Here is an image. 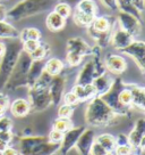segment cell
Instances as JSON below:
<instances>
[{
    "label": "cell",
    "instance_id": "cell-16",
    "mask_svg": "<svg viewBox=\"0 0 145 155\" xmlns=\"http://www.w3.org/2000/svg\"><path fill=\"white\" fill-rule=\"evenodd\" d=\"M20 31L6 19L0 21V38L1 39H18Z\"/></svg>",
    "mask_w": 145,
    "mask_h": 155
},
{
    "label": "cell",
    "instance_id": "cell-21",
    "mask_svg": "<svg viewBox=\"0 0 145 155\" xmlns=\"http://www.w3.org/2000/svg\"><path fill=\"white\" fill-rule=\"evenodd\" d=\"M76 9L85 13V14H94L97 13V6L94 2V0H81L76 4Z\"/></svg>",
    "mask_w": 145,
    "mask_h": 155
},
{
    "label": "cell",
    "instance_id": "cell-10",
    "mask_svg": "<svg viewBox=\"0 0 145 155\" xmlns=\"http://www.w3.org/2000/svg\"><path fill=\"white\" fill-rule=\"evenodd\" d=\"M72 92L76 95L78 101H87L90 98H93V97L97 95V91H95V88L92 83H88V84H76L74 89H72Z\"/></svg>",
    "mask_w": 145,
    "mask_h": 155
},
{
    "label": "cell",
    "instance_id": "cell-28",
    "mask_svg": "<svg viewBox=\"0 0 145 155\" xmlns=\"http://www.w3.org/2000/svg\"><path fill=\"white\" fill-rule=\"evenodd\" d=\"M70 126H72V123L68 120V117H59L58 120L53 123V129L65 132L70 128Z\"/></svg>",
    "mask_w": 145,
    "mask_h": 155
},
{
    "label": "cell",
    "instance_id": "cell-15",
    "mask_svg": "<svg viewBox=\"0 0 145 155\" xmlns=\"http://www.w3.org/2000/svg\"><path fill=\"white\" fill-rule=\"evenodd\" d=\"M97 17V15L94 14H85V13H82L75 8L74 13H72V21L74 23L77 25V26H81V28H88L90 25L93 23L94 18Z\"/></svg>",
    "mask_w": 145,
    "mask_h": 155
},
{
    "label": "cell",
    "instance_id": "cell-32",
    "mask_svg": "<svg viewBox=\"0 0 145 155\" xmlns=\"http://www.w3.org/2000/svg\"><path fill=\"white\" fill-rule=\"evenodd\" d=\"M63 101H65V104H67V105H70V106L75 105V104L78 102L77 97H76V95H75V94H74L72 91L66 94V95H65V97H63Z\"/></svg>",
    "mask_w": 145,
    "mask_h": 155
},
{
    "label": "cell",
    "instance_id": "cell-43",
    "mask_svg": "<svg viewBox=\"0 0 145 155\" xmlns=\"http://www.w3.org/2000/svg\"><path fill=\"white\" fill-rule=\"evenodd\" d=\"M5 50H6L5 45H4L2 42H1V41H0V57H2V56H4V54H5Z\"/></svg>",
    "mask_w": 145,
    "mask_h": 155
},
{
    "label": "cell",
    "instance_id": "cell-13",
    "mask_svg": "<svg viewBox=\"0 0 145 155\" xmlns=\"http://www.w3.org/2000/svg\"><path fill=\"white\" fill-rule=\"evenodd\" d=\"M63 86H65V81H63V78L56 75L51 82V87H50V91H49L51 101L54 104H58L60 102V99L63 98Z\"/></svg>",
    "mask_w": 145,
    "mask_h": 155
},
{
    "label": "cell",
    "instance_id": "cell-31",
    "mask_svg": "<svg viewBox=\"0 0 145 155\" xmlns=\"http://www.w3.org/2000/svg\"><path fill=\"white\" fill-rule=\"evenodd\" d=\"M59 117H69V116L72 114V106L70 105H61L59 107V111H58Z\"/></svg>",
    "mask_w": 145,
    "mask_h": 155
},
{
    "label": "cell",
    "instance_id": "cell-17",
    "mask_svg": "<svg viewBox=\"0 0 145 155\" xmlns=\"http://www.w3.org/2000/svg\"><path fill=\"white\" fill-rule=\"evenodd\" d=\"M92 84L95 88V91H97V96L101 97L102 95H104L109 89L111 87V81L109 78H106L104 74H101L99 77L94 78L92 81Z\"/></svg>",
    "mask_w": 145,
    "mask_h": 155
},
{
    "label": "cell",
    "instance_id": "cell-30",
    "mask_svg": "<svg viewBox=\"0 0 145 155\" xmlns=\"http://www.w3.org/2000/svg\"><path fill=\"white\" fill-rule=\"evenodd\" d=\"M82 59H83V56L78 55V54L72 53V51H68L67 53V62L72 66H76L78 64H81Z\"/></svg>",
    "mask_w": 145,
    "mask_h": 155
},
{
    "label": "cell",
    "instance_id": "cell-37",
    "mask_svg": "<svg viewBox=\"0 0 145 155\" xmlns=\"http://www.w3.org/2000/svg\"><path fill=\"white\" fill-rule=\"evenodd\" d=\"M131 1L136 6V8L140 9V12H143L145 9V0H131Z\"/></svg>",
    "mask_w": 145,
    "mask_h": 155
},
{
    "label": "cell",
    "instance_id": "cell-11",
    "mask_svg": "<svg viewBox=\"0 0 145 155\" xmlns=\"http://www.w3.org/2000/svg\"><path fill=\"white\" fill-rule=\"evenodd\" d=\"M45 24H47V28L51 32H58V31H60L61 29L65 28V25H66V18H63V16H60V15L57 14L53 10V12H51L47 16Z\"/></svg>",
    "mask_w": 145,
    "mask_h": 155
},
{
    "label": "cell",
    "instance_id": "cell-45",
    "mask_svg": "<svg viewBox=\"0 0 145 155\" xmlns=\"http://www.w3.org/2000/svg\"><path fill=\"white\" fill-rule=\"evenodd\" d=\"M5 110H6V107L5 106H2L1 104H0V116L4 114V112H5Z\"/></svg>",
    "mask_w": 145,
    "mask_h": 155
},
{
    "label": "cell",
    "instance_id": "cell-35",
    "mask_svg": "<svg viewBox=\"0 0 145 155\" xmlns=\"http://www.w3.org/2000/svg\"><path fill=\"white\" fill-rule=\"evenodd\" d=\"M63 134L61 131L58 130H53L51 134H50V140L53 141V143H58V141L63 140Z\"/></svg>",
    "mask_w": 145,
    "mask_h": 155
},
{
    "label": "cell",
    "instance_id": "cell-34",
    "mask_svg": "<svg viewBox=\"0 0 145 155\" xmlns=\"http://www.w3.org/2000/svg\"><path fill=\"white\" fill-rule=\"evenodd\" d=\"M91 152H92V155H106V153H108L99 143H95L92 146V150Z\"/></svg>",
    "mask_w": 145,
    "mask_h": 155
},
{
    "label": "cell",
    "instance_id": "cell-24",
    "mask_svg": "<svg viewBox=\"0 0 145 155\" xmlns=\"http://www.w3.org/2000/svg\"><path fill=\"white\" fill-rule=\"evenodd\" d=\"M100 145L106 150V152H111L116 147V139L110 135H102L97 138V141Z\"/></svg>",
    "mask_w": 145,
    "mask_h": 155
},
{
    "label": "cell",
    "instance_id": "cell-40",
    "mask_svg": "<svg viewBox=\"0 0 145 155\" xmlns=\"http://www.w3.org/2000/svg\"><path fill=\"white\" fill-rule=\"evenodd\" d=\"M2 155H16V150H13V148H6L2 152Z\"/></svg>",
    "mask_w": 145,
    "mask_h": 155
},
{
    "label": "cell",
    "instance_id": "cell-2",
    "mask_svg": "<svg viewBox=\"0 0 145 155\" xmlns=\"http://www.w3.org/2000/svg\"><path fill=\"white\" fill-rule=\"evenodd\" d=\"M115 113L100 96L94 97L86 111V120L93 126H106L113 120Z\"/></svg>",
    "mask_w": 145,
    "mask_h": 155
},
{
    "label": "cell",
    "instance_id": "cell-4",
    "mask_svg": "<svg viewBox=\"0 0 145 155\" xmlns=\"http://www.w3.org/2000/svg\"><path fill=\"white\" fill-rule=\"evenodd\" d=\"M122 51L128 54L134 58L136 63L140 65V68L145 73V42L140 40H134L128 47L122 49Z\"/></svg>",
    "mask_w": 145,
    "mask_h": 155
},
{
    "label": "cell",
    "instance_id": "cell-19",
    "mask_svg": "<svg viewBox=\"0 0 145 155\" xmlns=\"http://www.w3.org/2000/svg\"><path fill=\"white\" fill-rule=\"evenodd\" d=\"M131 91V96H133L131 104L145 111V88L133 87Z\"/></svg>",
    "mask_w": 145,
    "mask_h": 155
},
{
    "label": "cell",
    "instance_id": "cell-33",
    "mask_svg": "<svg viewBox=\"0 0 145 155\" xmlns=\"http://www.w3.org/2000/svg\"><path fill=\"white\" fill-rule=\"evenodd\" d=\"M101 4L110 12H117V0H100Z\"/></svg>",
    "mask_w": 145,
    "mask_h": 155
},
{
    "label": "cell",
    "instance_id": "cell-29",
    "mask_svg": "<svg viewBox=\"0 0 145 155\" xmlns=\"http://www.w3.org/2000/svg\"><path fill=\"white\" fill-rule=\"evenodd\" d=\"M22 44H23V50L25 53L31 54L33 50H35L39 47L40 40H25Z\"/></svg>",
    "mask_w": 145,
    "mask_h": 155
},
{
    "label": "cell",
    "instance_id": "cell-9",
    "mask_svg": "<svg viewBox=\"0 0 145 155\" xmlns=\"http://www.w3.org/2000/svg\"><path fill=\"white\" fill-rule=\"evenodd\" d=\"M106 65L111 72L113 73H122L126 70V61L124 58L116 55V54H110L106 57Z\"/></svg>",
    "mask_w": 145,
    "mask_h": 155
},
{
    "label": "cell",
    "instance_id": "cell-23",
    "mask_svg": "<svg viewBox=\"0 0 145 155\" xmlns=\"http://www.w3.org/2000/svg\"><path fill=\"white\" fill-rule=\"evenodd\" d=\"M20 41L25 40H40L41 39V31L36 28H25L20 33Z\"/></svg>",
    "mask_w": 145,
    "mask_h": 155
},
{
    "label": "cell",
    "instance_id": "cell-42",
    "mask_svg": "<svg viewBox=\"0 0 145 155\" xmlns=\"http://www.w3.org/2000/svg\"><path fill=\"white\" fill-rule=\"evenodd\" d=\"M59 1H63V2H66L68 5H76L77 2H79L81 0H59Z\"/></svg>",
    "mask_w": 145,
    "mask_h": 155
},
{
    "label": "cell",
    "instance_id": "cell-1",
    "mask_svg": "<svg viewBox=\"0 0 145 155\" xmlns=\"http://www.w3.org/2000/svg\"><path fill=\"white\" fill-rule=\"evenodd\" d=\"M52 0H20L7 12V17L18 22L43 13L51 5Z\"/></svg>",
    "mask_w": 145,
    "mask_h": 155
},
{
    "label": "cell",
    "instance_id": "cell-6",
    "mask_svg": "<svg viewBox=\"0 0 145 155\" xmlns=\"http://www.w3.org/2000/svg\"><path fill=\"white\" fill-rule=\"evenodd\" d=\"M67 50L68 51H72L76 53L81 56H85V55H90L93 53V48L87 44L84 39L79 38V37H75V38H70L67 41Z\"/></svg>",
    "mask_w": 145,
    "mask_h": 155
},
{
    "label": "cell",
    "instance_id": "cell-8",
    "mask_svg": "<svg viewBox=\"0 0 145 155\" xmlns=\"http://www.w3.org/2000/svg\"><path fill=\"white\" fill-rule=\"evenodd\" d=\"M97 77H99V74H97L95 63H94V61H90L84 65V68H82V71L79 73V77L77 79V84L92 83L93 79Z\"/></svg>",
    "mask_w": 145,
    "mask_h": 155
},
{
    "label": "cell",
    "instance_id": "cell-5",
    "mask_svg": "<svg viewBox=\"0 0 145 155\" xmlns=\"http://www.w3.org/2000/svg\"><path fill=\"white\" fill-rule=\"evenodd\" d=\"M134 40H135V38H134L131 34H129L128 32H126L125 30L120 29L119 26L117 28V25H116L115 29L112 30L110 44H111L116 49L122 50V49H125L126 47H128Z\"/></svg>",
    "mask_w": 145,
    "mask_h": 155
},
{
    "label": "cell",
    "instance_id": "cell-46",
    "mask_svg": "<svg viewBox=\"0 0 145 155\" xmlns=\"http://www.w3.org/2000/svg\"><path fill=\"white\" fill-rule=\"evenodd\" d=\"M5 1H9V0H5Z\"/></svg>",
    "mask_w": 145,
    "mask_h": 155
},
{
    "label": "cell",
    "instance_id": "cell-7",
    "mask_svg": "<svg viewBox=\"0 0 145 155\" xmlns=\"http://www.w3.org/2000/svg\"><path fill=\"white\" fill-rule=\"evenodd\" d=\"M117 25V18L112 16H97L90 26L99 32L112 31Z\"/></svg>",
    "mask_w": 145,
    "mask_h": 155
},
{
    "label": "cell",
    "instance_id": "cell-3",
    "mask_svg": "<svg viewBox=\"0 0 145 155\" xmlns=\"http://www.w3.org/2000/svg\"><path fill=\"white\" fill-rule=\"evenodd\" d=\"M117 25L120 29L125 30L126 32L131 34L134 38L137 37L142 32V24L143 22H140L138 18H136L135 16L131 14H127L120 10H117Z\"/></svg>",
    "mask_w": 145,
    "mask_h": 155
},
{
    "label": "cell",
    "instance_id": "cell-25",
    "mask_svg": "<svg viewBox=\"0 0 145 155\" xmlns=\"http://www.w3.org/2000/svg\"><path fill=\"white\" fill-rule=\"evenodd\" d=\"M47 54H48V46L40 42L39 47L29 54V56L32 58V61H41L47 56Z\"/></svg>",
    "mask_w": 145,
    "mask_h": 155
},
{
    "label": "cell",
    "instance_id": "cell-36",
    "mask_svg": "<svg viewBox=\"0 0 145 155\" xmlns=\"http://www.w3.org/2000/svg\"><path fill=\"white\" fill-rule=\"evenodd\" d=\"M131 153V148L127 145H120L117 148V155H128Z\"/></svg>",
    "mask_w": 145,
    "mask_h": 155
},
{
    "label": "cell",
    "instance_id": "cell-44",
    "mask_svg": "<svg viewBox=\"0 0 145 155\" xmlns=\"http://www.w3.org/2000/svg\"><path fill=\"white\" fill-rule=\"evenodd\" d=\"M140 147L143 148V150H145V135L140 138Z\"/></svg>",
    "mask_w": 145,
    "mask_h": 155
},
{
    "label": "cell",
    "instance_id": "cell-38",
    "mask_svg": "<svg viewBox=\"0 0 145 155\" xmlns=\"http://www.w3.org/2000/svg\"><path fill=\"white\" fill-rule=\"evenodd\" d=\"M7 17V10H6L5 6L0 4V21H4Z\"/></svg>",
    "mask_w": 145,
    "mask_h": 155
},
{
    "label": "cell",
    "instance_id": "cell-12",
    "mask_svg": "<svg viewBox=\"0 0 145 155\" xmlns=\"http://www.w3.org/2000/svg\"><path fill=\"white\" fill-rule=\"evenodd\" d=\"M87 32L90 34V37L97 42V47L100 48H104L108 45L110 44V40H111V33L112 31H106V32H99L93 30L91 26L86 28Z\"/></svg>",
    "mask_w": 145,
    "mask_h": 155
},
{
    "label": "cell",
    "instance_id": "cell-26",
    "mask_svg": "<svg viewBox=\"0 0 145 155\" xmlns=\"http://www.w3.org/2000/svg\"><path fill=\"white\" fill-rule=\"evenodd\" d=\"M54 12L60 15V16H63V18L67 19L72 15V7H70V5L66 4V2L59 1L58 4L54 6Z\"/></svg>",
    "mask_w": 145,
    "mask_h": 155
},
{
    "label": "cell",
    "instance_id": "cell-22",
    "mask_svg": "<svg viewBox=\"0 0 145 155\" xmlns=\"http://www.w3.org/2000/svg\"><path fill=\"white\" fill-rule=\"evenodd\" d=\"M145 135V120L144 119H140L138 120L136 128L134 129V131L131 132V143L133 145H137L140 144V138Z\"/></svg>",
    "mask_w": 145,
    "mask_h": 155
},
{
    "label": "cell",
    "instance_id": "cell-14",
    "mask_svg": "<svg viewBox=\"0 0 145 155\" xmlns=\"http://www.w3.org/2000/svg\"><path fill=\"white\" fill-rule=\"evenodd\" d=\"M117 8L120 12L131 14L138 18L140 22H143V12L136 8V6L131 2V0H117Z\"/></svg>",
    "mask_w": 145,
    "mask_h": 155
},
{
    "label": "cell",
    "instance_id": "cell-39",
    "mask_svg": "<svg viewBox=\"0 0 145 155\" xmlns=\"http://www.w3.org/2000/svg\"><path fill=\"white\" fill-rule=\"evenodd\" d=\"M0 104L5 107L8 106V99H7V97H5L4 95H1V94H0Z\"/></svg>",
    "mask_w": 145,
    "mask_h": 155
},
{
    "label": "cell",
    "instance_id": "cell-20",
    "mask_svg": "<svg viewBox=\"0 0 145 155\" xmlns=\"http://www.w3.org/2000/svg\"><path fill=\"white\" fill-rule=\"evenodd\" d=\"M63 64L58 58H51L44 64V71L50 74L51 77H56L63 71Z\"/></svg>",
    "mask_w": 145,
    "mask_h": 155
},
{
    "label": "cell",
    "instance_id": "cell-27",
    "mask_svg": "<svg viewBox=\"0 0 145 155\" xmlns=\"http://www.w3.org/2000/svg\"><path fill=\"white\" fill-rule=\"evenodd\" d=\"M131 99H133V96H131V89H122L119 91L118 94V101L120 103L122 106H131Z\"/></svg>",
    "mask_w": 145,
    "mask_h": 155
},
{
    "label": "cell",
    "instance_id": "cell-18",
    "mask_svg": "<svg viewBox=\"0 0 145 155\" xmlns=\"http://www.w3.org/2000/svg\"><path fill=\"white\" fill-rule=\"evenodd\" d=\"M29 112V103L25 99H16L11 104V113L15 116H25Z\"/></svg>",
    "mask_w": 145,
    "mask_h": 155
},
{
    "label": "cell",
    "instance_id": "cell-41",
    "mask_svg": "<svg viewBox=\"0 0 145 155\" xmlns=\"http://www.w3.org/2000/svg\"><path fill=\"white\" fill-rule=\"evenodd\" d=\"M7 148V141L0 139V152H4Z\"/></svg>",
    "mask_w": 145,
    "mask_h": 155
}]
</instances>
